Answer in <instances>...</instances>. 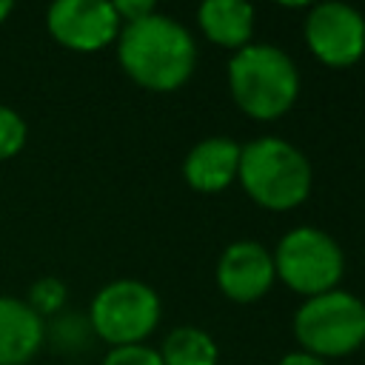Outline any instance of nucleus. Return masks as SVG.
<instances>
[{
    "instance_id": "nucleus-1",
    "label": "nucleus",
    "mask_w": 365,
    "mask_h": 365,
    "mask_svg": "<svg viewBox=\"0 0 365 365\" xmlns=\"http://www.w3.org/2000/svg\"><path fill=\"white\" fill-rule=\"evenodd\" d=\"M117 63L140 88L165 94L185 86L194 74L197 43L180 20L154 11L120 29Z\"/></svg>"
},
{
    "instance_id": "nucleus-2",
    "label": "nucleus",
    "mask_w": 365,
    "mask_h": 365,
    "mask_svg": "<svg viewBox=\"0 0 365 365\" xmlns=\"http://www.w3.org/2000/svg\"><path fill=\"white\" fill-rule=\"evenodd\" d=\"M228 91L245 117L271 123L294 108L299 71L279 46L248 43L228 60Z\"/></svg>"
},
{
    "instance_id": "nucleus-3",
    "label": "nucleus",
    "mask_w": 365,
    "mask_h": 365,
    "mask_svg": "<svg viewBox=\"0 0 365 365\" xmlns=\"http://www.w3.org/2000/svg\"><path fill=\"white\" fill-rule=\"evenodd\" d=\"M237 180L265 211H291L311 194L314 171L308 157L282 137H257L240 148Z\"/></svg>"
},
{
    "instance_id": "nucleus-4",
    "label": "nucleus",
    "mask_w": 365,
    "mask_h": 365,
    "mask_svg": "<svg viewBox=\"0 0 365 365\" xmlns=\"http://www.w3.org/2000/svg\"><path fill=\"white\" fill-rule=\"evenodd\" d=\"M294 336L302 351L325 362L348 356L365 339V302L342 288L308 297L294 311Z\"/></svg>"
},
{
    "instance_id": "nucleus-5",
    "label": "nucleus",
    "mask_w": 365,
    "mask_h": 365,
    "mask_svg": "<svg viewBox=\"0 0 365 365\" xmlns=\"http://www.w3.org/2000/svg\"><path fill=\"white\" fill-rule=\"evenodd\" d=\"M163 314L157 291L143 279H111L106 282L88 305V325L97 339L108 348L140 345L151 336Z\"/></svg>"
},
{
    "instance_id": "nucleus-6",
    "label": "nucleus",
    "mask_w": 365,
    "mask_h": 365,
    "mask_svg": "<svg viewBox=\"0 0 365 365\" xmlns=\"http://www.w3.org/2000/svg\"><path fill=\"white\" fill-rule=\"evenodd\" d=\"M271 257L277 279L305 299L334 291L345 274V254L339 242L314 225H297L282 234Z\"/></svg>"
},
{
    "instance_id": "nucleus-7",
    "label": "nucleus",
    "mask_w": 365,
    "mask_h": 365,
    "mask_svg": "<svg viewBox=\"0 0 365 365\" xmlns=\"http://www.w3.org/2000/svg\"><path fill=\"white\" fill-rule=\"evenodd\" d=\"M308 51L328 68H348L365 54V17L348 3H314L302 23Z\"/></svg>"
},
{
    "instance_id": "nucleus-8",
    "label": "nucleus",
    "mask_w": 365,
    "mask_h": 365,
    "mask_svg": "<svg viewBox=\"0 0 365 365\" xmlns=\"http://www.w3.org/2000/svg\"><path fill=\"white\" fill-rule=\"evenodd\" d=\"M46 29L57 46L94 54L117 43L123 23L108 0H57L46 9Z\"/></svg>"
},
{
    "instance_id": "nucleus-9",
    "label": "nucleus",
    "mask_w": 365,
    "mask_h": 365,
    "mask_svg": "<svg viewBox=\"0 0 365 365\" xmlns=\"http://www.w3.org/2000/svg\"><path fill=\"white\" fill-rule=\"evenodd\" d=\"M217 288L231 302L248 305L262 299L277 274H274V257L271 251L257 240H237L222 248L217 259Z\"/></svg>"
},
{
    "instance_id": "nucleus-10",
    "label": "nucleus",
    "mask_w": 365,
    "mask_h": 365,
    "mask_svg": "<svg viewBox=\"0 0 365 365\" xmlns=\"http://www.w3.org/2000/svg\"><path fill=\"white\" fill-rule=\"evenodd\" d=\"M240 143L231 137H205L182 160V177L188 188L200 194H220L237 180L240 168Z\"/></svg>"
},
{
    "instance_id": "nucleus-11",
    "label": "nucleus",
    "mask_w": 365,
    "mask_h": 365,
    "mask_svg": "<svg viewBox=\"0 0 365 365\" xmlns=\"http://www.w3.org/2000/svg\"><path fill=\"white\" fill-rule=\"evenodd\" d=\"M46 345V319L26 299L0 294V365H29Z\"/></svg>"
},
{
    "instance_id": "nucleus-12",
    "label": "nucleus",
    "mask_w": 365,
    "mask_h": 365,
    "mask_svg": "<svg viewBox=\"0 0 365 365\" xmlns=\"http://www.w3.org/2000/svg\"><path fill=\"white\" fill-rule=\"evenodd\" d=\"M257 11L251 3L242 0H205L197 6V26L200 31L220 48L231 54L251 43Z\"/></svg>"
},
{
    "instance_id": "nucleus-13",
    "label": "nucleus",
    "mask_w": 365,
    "mask_h": 365,
    "mask_svg": "<svg viewBox=\"0 0 365 365\" xmlns=\"http://www.w3.org/2000/svg\"><path fill=\"white\" fill-rule=\"evenodd\" d=\"M157 354L163 365H217L220 362V348L214 336L194 325H180L168 331Z\"/></svg>"
},
{
    "instance_id": "nucleus-14",
    "label": "nucleus",
    "mask_w": 365,
    "mask_h": 365,
    "mask_svg": "<svg viewBox=\"0 0 365 365\" xmlns=\"http://www.w3.org/2000/svg\"><path fill=\"white\" fill-rule=\"evenodd\" d=\"M91 325H88V317L83 314H74V311H63L57 317H51V322H46V342L51 339V345L57 351H83L88 348L91 342Z\"/></svg>"
},
{
    "instance_id": "nucleus-15",
    "label": "nucleus",
    "mask_w": 365,
    "mask_h": 365,
    "mask_svg": "<svg viewBox=\"0 0 365 365\" xmlns=\"http://www.w3.org/2000/svg\"><path fill=\"white\" fill-rule=\"evenodd\" d=\"M26 305L40 317V319H51V317H57V314H63V308H66V299H68V288H66V282L60 279V277H40V279H34L31 285H29V291H26Z\"/></svg>"
},
{
    "instance_id": "nucleus-16",
    "label": "nucleus",
    "mask_w": 365,
    "mask_h": 365,
    "mask_svg": "<svg viewBox=\"0 0 365 365\" xmlns=\"http://www.w3.org/2000/svg\"><path fill=\"white\" fill-rule=\"evenodd\" d=\"M26 140H29V125L23 114L0 103V163L17 157L26 148Z\"/></svg>"
},
{
    "instance_id": "nucleus-17",
    "label": "nucleus",
    "mask_w": 365,
    "mask_h": 365,
    "mask_svg": "<svg viewBox=\"0 0 365 365\" xmlns=\"http://www.w3.org/2000/svg\"><path fill=\"white\" fill-rule=\"evenodd\" d=\"M100 365H163L157 348L140 342V345H120V348H108Z\"/></svg>"
},
{
    "instance_id": "nucleus-18",
    "label": "nucleus",
    "mask_w": 365,
    "mask_h": 365,
    "mask_svg": "<svg viewBox=\"0 0 365 365\" xmlns=\"http://www.w3.org/2000/svg\"><path fill=\"white\" fill-rule=\"evenodd\" d=\"M111 6H114V11H117L123 26L125 23H137V20H143V17L157 11V6L151 0H114Z\"/></svg>"
},
{
    "instance_id": "nucleus-19",
    "label": "nucleus",
    "mask_w": 365,
    "mask_h": 365,
    "mask_svg": "<svg viewBox=\"0 0 365 365\" xmlns=\"http://www.w3.org/2000/svg\"><path fill=\"white\" fill-rule=\"evenodd\" d=\"M277 365H328V362L299 348V351H288V354H285V356H282Z\"/></svg>"
},
{
    "instance_id": "nucleus-20",
    "label": "nucleus",
    "mask_w": 365,
    "mask_h": 365,
    "mask_svg": "<svg viewBox=\"0 0 365 365\" xmlns=\"http://www.w3.org/2000/svg\"><path fill=\"white\" fill-rule=\"evenodd\" d=\"M11 11H14V6H11L9 0H0V23H3V20H6Z\"/></svg>"
},
{
    "instance_id": "nucleus-21",
    "label": "nucleus",
    "mask_w": 365,
    "mask_h": 365,
    "mask_svg": "<svg viewBox=\"0 0 365 365\" xmlns=\"http://www.w3.org/2000/svg\"><path fill=\"white\" fill-rule=\"evenodd\" d=\"M362 348H365V339H362Z\"/></svg>"
}]
</instances>
